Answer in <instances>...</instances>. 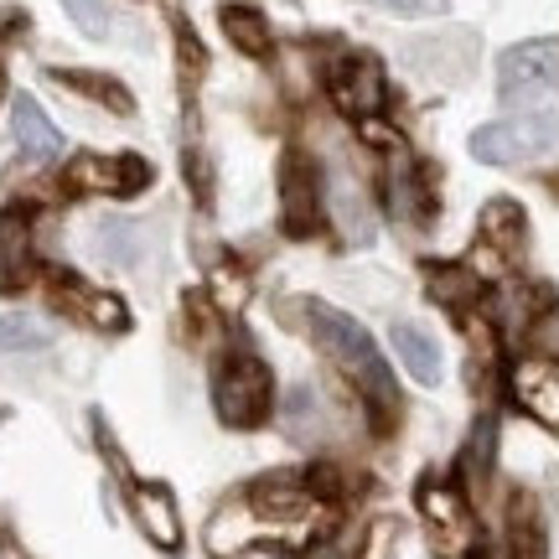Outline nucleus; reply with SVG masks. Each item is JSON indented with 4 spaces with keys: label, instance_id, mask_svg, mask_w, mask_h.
I'll return each mask as SVG.
<instances>
[{
    "label": "nucleus",
    "instance_id": "nucleus-1",
    "mask_svg": "<svg viewBox=\"0 0 559 559\" xmlns=\"http://www.w3.org/2000/svg\"><path fill=\"white\" fill-rule=\"evenodd\" d=\"M296 311L306 317V332L332 358V368L358 389V400L368 404L373 425L389 430L400 419V383H394V368L383 362L379 342L368 337V326L358 317L337 311V306H326V300H296Z\"/></svg>",
    "mask_w": 559,
    "mask_h": 559
},
{
    "label": "nucleus",
    "instance_id": "nucleus-2",
    "mask_svg": "<svg viewBox=\"0 0 559 559\" xmlns=\"http://www.w3.org/2000/svg\"><path fill=\"white\" fill-rule=\"evenodd\" d=\"M466 151L481 166H523L534 156H549V151H559V99L534 104V109H513L508 120L477 124Z\"/></svg>",
    "mask_w": 559,
    "mask_h": 559
},
{
    "label": "nucleus",
    "instance_id": "nucleus-3",
    "mask_svg": "<svg viewBox=\"0 0 559 559\" xmlns=\"http://www.w3.org/2000/svg\"><path fill=\"white\" fill-rule=\"evenodd\" d=\"M213 409H218V419L234 425V430L264 425L270 409H275V379H270L264 358H254V353H228V358L218 362V373H213Z\"/></svg>",
    "mask_w": 559,
    "mask_h": 559
},
{
    "label": "nucleus",
    "instance_id": "nucleus-4",
    "mask_svg": "<svg viewBox=\"0 0 559 559\" xmlns=\"http://www.w3.org/2000/svg\"><path fill=\"white\" fill-rule=\"evenodd\" d=\"M498 99L508 109H534L559 99V41L534 37L498 58Z\"/></svg>",
    "mask_w": 559,
    "mask_h": 559
},
{
    "label": "nucleus",
    "instance_id": "nucleus-5",
    "mask_svg": "<svg viewBox=\"0 0 559 559\" xmlns=\"http://www.w3.org/2000/svg\"><path fill=\"white\" fill-rule=\"evenodd\" d=\"M415 502H419V519L430 528V544H436L440 559H472L481 549V523L456 481H425Z\"/></svg>",
    "mask_w": 559,
    "mask_h": 559
},
{
    "label": "nucleus",
    "instance_id": "nucleus-6",
    "mask_svg": "<svg viewBox=\"0 0 559 559\" xmlns=\"http://www.w3.org/2000/svg\"><path fill=\"white\" fill-rule=\"evenodd\" d=\"M280 228L285 239H317L326 228V177L306 151L280 160Z\"/></svg>",
    "mask_w": 559,
    "mask_h": 559
},
{
    "label": "nucleus",
    "instance_id": "nucleus-7",
    "mask_svg": "<svg viewBox=\"0 0 559 559\" xmlns=\"http://www.w3.org/2000/svg\"><path fill=\"white\" fill-rule=\"evenodd\" d=\"M151 160L135 156V151H115V156H104V151H83L62 166V187L68 192H79V198H135L151 187Z\"/></svg>",
    "mask_w": 559,
    "mask_h": 559
},
{
    "label": "nucleus",
    "instance_id": "nucleus-8",
    "mask_svg": "<svg viewBox=\"0 0 559 559\" xmlns=\"http://www.w3.org/2000/svg\"><path fill=\"white\" fill-rule=\"evenodd\" d=\"M326 94L347 120H373L389 104V79H383V62L368 58V52H347V58L332 62L326 73Z\"/></svg>",
    "mask_w": 559,
    "mask_h": 559
},
{
    "label": "nucleus",
    "instance_id": "nucleus-9",
    "mask_svg": "<svg viewBox=\"0 0 559 559\" xmlns=\"http://www.w3.org/2000/svg\"><path fill=\"white\" fill-rule=\"evenodd\" d=\"M508 400L544 430H559V362L544 353H523L508 362Z\"/></svg>",
    "mask_w": 559,
    "mask_h": 559
},
{
    "label": "nucleus",
    "instance_id": "nucleus-10",
    "mask_svg": "<svg viewBox=\"0 0 559 559\" xmlns=\"http://www.w3.org/2000/svg\"><path fill=\"white\" fill-rule=\"evenodd\" d=\"M383 202H389V213L400 223H430L436 218V192H430V181L419 171V160L409 151H394V156H383V181H379Z\"/></svg>",
    "mask_w": 559,
    "mask_h": 559
},
{
    "label": "nucleus",
    "instance_id": "nucleus-11",
    "mask_svg": "<svg viewBox=\"0 0 559 559\" xmlns=\"http://www.w3.org/2000/svg\"><path fill=\"white\" fill-rule=\"evenodd\" d=\"M254 544H270V528H264V519L254 513L249 498L223 502L218 513L207 519V555L213 559H234L243 549H254Z\"/></svg>",
    "mask_w": 559,
    "mask_h": 559
},
{
    "label": "nucleus",
    "instance_id": "nucleus-12",
    "mask_svg": "<svg viewBox=\"0 0 559 559\" xmlns=\"http://www.w3.org/2000/svg\"><path fill=\"white\" fill-rule=\"evenodd\" d=\"M425 296L436 300V306H445L451 317H472L481 300H487V280H481L466 260L425 264Z\"/></svg>",
    "mask_w": 559,
    "mask_h": 559
},
{
    "label": "nucleus",
    "instance_id": "nucleus-13",
    "mask_svg": "<svg viewBox=\"0 0 559 559\" xmlns=\"http://www.w3.org/2000/svg\"><path fill=\"white\" fill-rule=\"evenodd\" d=\"M130 513H135V528L156 544V549H166V555L181 549V513H177V502H171L166 487L135 481V487H130Z\"/></svg>",
    "mask_w": 559,
    "mask_h": 559
},
{
    "label": "nucleus",
    "instance_id": "nucleus-14",
    "mask_svg": "<svg viewBox=\"0 0 559 559\" xmlns=\"http://www.w3.org/2000/svg\"><path fill=\"white\" fill-rule=\"evenodd\" d=\"M477 234L481 243H492L502 260H519L528 249V213L519 198H487L477 213Z\"/></svg>",
    "mask_w": 559,
    "mask_h": 559
},
{
    "label": "nucleus",
    "instance_id": "nucleus-15",
    "mask_svg": "<svg viewBox=\"0 0 559 559\" xmlns=\"http://www.w3.org/2000/svg\"><path fill=\"white\" fill-rule=\"evenodd\" d=\"M326 223H337L347 243H373V202L362 198V187L347 171H337L326 187Z\"/></svg>",
    "mask_w": 559,
    "mask_h": 559
},
{
    "label": "nucleus",
    "instance_id": "nucleus-16",
    "mask_svg": "<svg viewBox=\"0 0 559 559\" xmlns=\"http://www.w3.org/2000/svg\"><path fill=\"white\" fill-rule=\"evenodd\" d=\"M389 342H394V358L404 362V373H409L415 383L436 389V383L445 379V358H440V342L430 337L425 326H415V321H394Z\"/></svg>",
    "mask_w": 559,
    "mask_h": 559
},
{
    "label": "nucleus",
    "instance_id": "nucleus-17",
    "mask_svg": "<svg viewBox=\"0 0 559 559\" xmlns=\"http://www.w3.org/2000/svg\"><path fill=\"white\" fill-rule=\"evenodd\" d=\"M11 130H16L21 156H32V160L62 156V130L47 120V109H41L32 94H16V104H11Z\"/></svg>",
    "mask_w": 559,
    "mask_h": 559
},
{
    "label": "nucleus",
    "instance_id": "nucleus-18",
    "mask_svg": "<svg viewBox=\"0 0 559 559\" xmlns=\"http://www.w3.org/2000/svg\"><path fill=\"white\" fill-rule=\"evenodd\" d=\"M32 264V218L21 207L0 213V290H16Z\"/></svg>",
    "mask_w": 559,
    "mask_h": 559
},
{
    "label": "nucleus",
    "instance_id": "nucleus-19",
    "mask_svg": "<svg viewBox=\"0 0 559 559\" xmlns=\"http://www.w3.org/2000/svg\"><path fill=\"white\" fill-rule=\"evenodd\" d=\"M223 32H228V41L239 47L243 58H270L275 52V32H270V21L254 5H223Z\"/></svg>",
    "mask_w": 559,
    "mask_h": 559
},
{
    "label": "nucleus",
    "instance_id": "nucleus-20",
    "mask_svg": "<svg viewBox=\"0 0 559 559\" xmlns=\"http://www.w3.org/2000/svg\"><path fill=\"white\" fill-rule=\"evenodd\" d=\"M52 79L62 88H73L83 99H99L104 109H115V115H135V99H130V88L120 79H104V73H83V68H52Z\"/></svg>",
    "mask_w": 559,
    "mask_h": 559
},
{
    "label": "nucleus",
    "instance_id": "nucleus-21",
    "mask_svg": "<svg viewBox=\"0 0 559 559\" xmlns=\"http://www.w3.org/2000/svg\"><path fill=\"white\" fill-rule=\"evenodd\" d=\"M249 296H254V285L243 275V264H234V260L213 264V275H207V300L218 306L223 317H239L243 306H249Z\"/></svg>",
    "mask_w": 559,
    "mask_h": 559
},
{
    "label": "nucleus",
    "instance_id": "nucleus-22",
    "mask_svg": "<svg viewBox=\"0 0 559 559\" xmlns=\"http://www.w3.org/2000/svg\"><path fill=\"white\" fill-rule=\"evenodd\" d=\"M83 317L94 321L99 332H124L130 326V306L120 296H109V290H88L83 296Z\"/></svg>",
    "mask_w": 559,
    "mask_h": 559
},
{
    "label": "nucleus",
    "instance_id": "nucleus-23",
    "mask_svg": "<svg viewBox=\"0 0 559 559\" xmlns=\"http://www.w3.org/2000/svg\"><path fill=\"white\" fill-rule=\"evenodd\" d=\"M47 326H37V321L26 317H0V347L5 353H37V347H47Z\"/></svg>",
    "mask_w": 559,
    "mask_h": 559
},
{
    "label": "nucleus",
    "instance_id": "nucleus-24",
    "mask_svg": "<svg viewBox=\"0 0 559 559\" xmlns=\"http://www.w3.org/2000/svg\"><path fill=\"white\" fill-rule=\"evenodd\" d=\"M99 239H104L99 249L115 264H135L140 260V228H135V223H104Z\"/></svg>",
    "mask_w": 559,
    "mask_h": 559
},
{
    "label": "nucleus",
    "instance_id": "nucleus-25",
    "mask_svg": "<svg viewBox=\"0 0 559 559\" xmlns=\"http://www.w3.org/2000/svg\"><path fill=\"white\" fill-rule=\"evenodd\" d=\"M394 544H400V523L394 519L368 523L358 539V559H394Z\"/></svg>",
    "mask_w": 559,
    "mask_h": 559
},
{
    "label": "nucleus",
    "instance_id": "nucleus-26",
    "mask_svg": "<svg viewBox=\"0 0 559 559\" xmlns=\"http://www.w3.org/2000/svg\"><path fill=\"white\" fill-rule=\"evenodd\" d=\"M62 11L73 16L83 37H104L109 32V0H62Z\"/></svg>",
    "mask_w": 559,
    "mask_h": 559
},
{
    "label": "nucleus",
    "instance_id": "nucleus-27",
    "mask_svg": "<svg viewBox=\"0 0 559 559\" xmlns=\"http://www.w3.org/2000/svg\"><path fill=\"white\" fill-rule=\"evenodd\" d=\"M358 135H362V145H373L379 156H394V151H404V135L389 120H383V115H373V120H358Z\"/></svg>",
    "mask_w": 559,
    "mask_h": 559
},
{
    "label": "nucleus",
    "instance_id": "nucleus-28",
    "mask_svg": "<svg viewBox=\"0 0 559 559\" xmlns=\"http://www.w3.org/2000/svg\"><path fill=\"white\" fill-rule=\"evenodd\" d=\"M528 332H534V353H544V358L559 362V311H544Z\"/></svg>",
    "mask_w": 559,
    "mask_h": 559
},
{
    "label": "nucleus",
    "instance_id": "nucleus-29",
    "mask_svg": "<svg viewBox=\"0 0 559 559\" xmlns=\"http://www.w3.org/2000/svg\"><path fill=\"white\" fill-rule=\"evenodd\" d=\"M379 5L394 11V16H445L451 0H379Z\"/></svg>",
    "mask_w": 559,
    "mask_h": 559
},
{
    "label": "nucleus",
    "instance_id": "nucleus-30",
    "mask_svg": "<svg viewBox=\"0 0 559 559\" xmlns=\"http://www.w3.org/2000/svg\"><path fill=\"white\" fill-rule=\"evenodd\" d=\"M306 559H358V544H342V539H321L306 549Z\"/></svg>",
    "mask_w": 559,
    "mask_h": 559
},
{
    "label": "nucleus",
    "instance_id": "nucleus-31",
    "mask_svg": "<svg viewBox=\"0 0 559 559\" xmlns=\"http://www.w3.org/2000/svg\"><path fill=\"white\" fill-rule=\"evenodd\" d=\"M187 181H192L202 198H207V160H202L198 151H187Z\"/></svg>",
    "mask_w": 559,
    "mask_h": 559
},
{
    "label": "nucleus",
    "instance_id": "nucleus-32",
    "mask_svg": "<svg viewBox=\"0 0 559 559\" xmlns=\"http://www.w3.org/2000/svg\"><path fill=\"white\" fill-rule=\"evenodd\" d=\"M16 26H26V11H0V37H16Z\"/></svg>",
    "mask_w": 559,
    "mask_h": 559
},
{
    "label": "nucleus",
    "instance_id": "nucleus-33",
    "mask_svg": "<svg viewBox=\"0 0 559 559\" xmlns=\"http://www.w3.org/2000/svg\"><path fill=\"white\" fill-rule=\"evenodd\" d=\"M0 99H5V73H0Z\"/></svg>",
    "mask_w": 559,
    "mask_h": 559
}]
</instances>
